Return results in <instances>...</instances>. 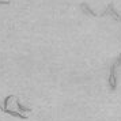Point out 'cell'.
I'll use <instances>...</instances> for the list:
<instances>
[{"label":"cell","mask_w":121,"mask_h":121,"mask_svg":"<svg viewBox=\"0 0 121 121\" xmlns=\"http://www.w3.org/2000/svg\"><path fill=\"white\" fill-rule=\"evenodd\" d=\"M106 15H109V17H112L114 21H117V22L121 23V15H120V12L116 11L114 4H113V3H109V4L106 6V8H105V11L102 12V14H99L98 17L102 18V17H106Z\"/></svg>","instance_id":"cell-2"},{"label":"cell","mask_w":121,"mask_h":121,"mask_svg":"<svg viewBox=\"0 0 121 121\" xmlns=\"http://www.w3.org/2000/svg\"><path fill=\"white\" fill-rule=\"evenodd\" d=\"M17 108L18 110L21 112V113H30V112H33V109H30V108H26V106H23L19 101H17Z\"/></svg>","instance_id":"cell-5"},{"label":"cell","mask_w":121,"mask_h":121,"mask_svg":"<svg viewBox=\"0 0 121 121\" xmlns=\"http://www.w3.org/2000/svg\"><path fill=\"white\" fill-rule=\"evenodd\" d=\"M80 10H82V11L84 12V14H87V15H90V17L99 18V17H98V14H95V12H94L93 10H91V8H90V7H88L87 4H86V3H82V4H80Z\"/></svg>","instance_id":"cell-3"},{"label":"cell","mask_w":121,"mask_h":121,"mask_svg":"<svg viewBox=\"0 0 121 121\" xmlns=\"http://www.w3.org/2000/svg\"><path fill=\"white\" fill-rule=\"evenodd\" d=\"M12 98H14L12 95H8V97H6V98H4V102H3V110L8 109V102H10V99H12Z\"/></svg>","instance_id":"cell-6"},{"label":"cell","mask_w":121,"mask_h":121,"mask_svg":"<svg viewBox=\"0 0 121 121\" xmlns=\"http://www.w3.org/2000/svg\"><path fill=\"white\" fill-rule=\"evenodd\" d=\"M121 64V53L120 56L116 59V61L110 65V71H109V79H108V83H109V87L112 90H116L117 88V78H116V69L117 67Z\"/></svg>","instance_id":"cell-1"},{"label":"cell","mask_w":121,"mask_h":121,"mask_svg":"<svg viewBox=\"0 0 121 121\" xmlns=\"http://www.w3.org/2000/svg\"><path fill=\"white\" fill-rule=\"evenodd\" d=\"M10 3H11V1H8V0H0V4H1V6H8Z\"/></svg>","instance_id":"cell-7"},{"label":"cell","mask_w":121,"mask_h":121,"mask_svg":"<svg viewBox=\"0 0 121 121\" xmlns=\"http://www.w3.org/2000/svg\"><path fill=\"white\" fill-rule=\"evenodd\" d=\"M0 110H1V112H3V106H1V105H0Z\"/></svg>","instance_id":"cell-8"},{"label":"cell","mask_w":121,"mask_h":121,"mask_svg":"<svg viewBox=\"0 0 121 121\" xmlns=\"http://www.w3.org/2000/svg\"><path fill=\"white\" fill-rule=\"evenodd\" d=\"M4 113H7V114L12 116V117H18V118H22V120H26L27 117L23 114V113H21V112H14V110H10V109H4L3 110Z\"/></svg>","instance_id":"cell-4"}]
</instances>
